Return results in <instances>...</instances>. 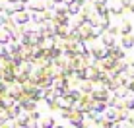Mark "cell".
I'll list each match as a JSON object with an SVG mask.
<instances>
[{
    "label": "cell",
    "mask_w": 134,
    "mask_h": 128,
    "mask_svg": "<svg viewBox=\"0 0 134 128\" xmlns=\"http://www.w3.org/2000/svg\"><path fill=\"white\" fill-rule=\"evenodd\" d=\"M124 45H126V47H130V45H132V39L126 37V39H124Z\"/></svg>",
    "instance_id": "obj_1"
}]
</instances>
